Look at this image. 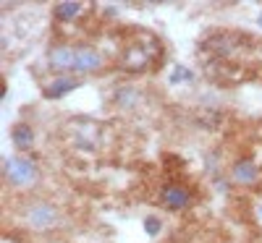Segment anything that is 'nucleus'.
<instances>
[{
    "label": "nucleus",
    "mask_w": 262,
    "mask_h": 243,
    "mask_svg": "<svg viewBox=\"0 0 262 243\" xmlns=\"http://www.w3.org/2000/svg\"><path fill=\"white\" fill-rule=\"evenodd\" d=\"M13 141L18 149H29L32 147V131L27 126H16L13 128Z\"/></svg>",
    "instance_id": "1a4fd4ad"
},
{
    "label": "nucleus",
    "mask_w": 262,
    "mask_h": 243,
    "mask_svg": "<svg viewBox=\"0 0 262 243\" xmlns=\"http://www.w3.org/2000/svg\"><path fill=\"white\" fill-rule=\"evenodd\" d=\"M76 86H79V81H74V79H58V81H53V84L45 86V94L48 97H60V94H66L69 89H76Z\"/></svg>",
    "instance_id": "6e6552de"
},
{
    "label": "nucleus",
    "mask_w": 262,
    "mask_h": 243,
    "mask_svg": "<svg viewBox=\"0 0 262 243\" xmlns=\"http://www.w3.org/2000/svg\"><path fill=\"white\" fill-rule=\"evenodd\" d=\"M79 11H81V3H60V6L55 8V16H58L60 21H69V18H74Z\"/></svg>",
    "instance_id": "9d476101"
},
{
    "label": "nucleus",
    "mask_w": 262,
    "mask_h": 243,
    "mask_svg": "<svg viewBox=\"0 0 262 243\" xmlns=\"http://www.w3.org/2000/svg\"><path fill=\"white\" fill-rule=\"evenodd\" d=\"M100 65H102V58H100L97 50H92V47H79V50H76V63H74V68H76L79 74L97 71Z\"/></svg>",
    "instance_id": "39448f33"
},
{
    "label": "nucleus",
    "mask_w": 262,
    "mask_h": 243,
    "mask_svg": "<svg viewBox=\"0 0 262 243\" xmlns=\"http://www.w3.org/2000/svg\"><path fill=\"white\" fill-rule=\"evenodd\" d=\"M74 63H76V50H71V47H55L50 53V65L58 71L74 68Z\"/></svg>",
    "instance_id": "423d86ee"
},
{
    "label": "nucleus",
    "mask_w": 262,
    "mask_h": 243,
    "mask_svg": "<svg viewBox=\"0 0 262 243\" xmlns=\"http://www.w3.org/2000/svg\"><path fill=\"white\" fill-rule=\"evenodd\" d=\"M6 178L13 186H29L37 178V167L27 157H11V160H6Z\"/></svg>",
    "instance_id": "f257e3e1"
},
{
    "label": "nucleus",
    "mask_w": 262,
    "mask_h": 243,
    "mask_svg": "<svg viewBox=\"0 0 262 243\" xmlns=\"http://www.w3.org/2000/svg\"><path fill=\"white\" fill-rule=\"evenodd\" d=\"M254 178H257V167H254V162L242 160V162H236V165H233V181H238V183H252Z\"/></svg>",
    "instance_id": "0eeeda50"
},
{
    "label": "nucleus",
    "mask_w": 262,
    "mask_h": 243,
    "mask_svg": "<svg viewBox=\"0 0 262 243\" xmlns=\"http://www.w3.org/2000/svg\"><path fill=\"white\" fill-rule=\"evenodd\" d=\"M58 220H60L58 209L45 202H37L27 209V223L34 228H53V225H58Z\"/></svg>",
    "instance_id": "f03ea898"
},
{
    "label": "nucleus",
    "mask_w": 262,
    "mask_h": 243,
    "mask_svg": "<svg viewBox=\"0 0 262 243\" xmlns=\"http://www.w3.org/2000/svg\"><path fill=\"white\" fill-rule=\"evenodd\" d=\"M144 228H147V233H158L160 230V223H158V220H147Z\"/></svg>",
    "instance_id": "9b49d317"
},
{
    "label": "nucleus",
    "mask_w": 262,
    "mask_h": 243,
    "mask_svg": "<svg viewBox=\"0 0 262 243\" xmlns=\"http://www.w3.org/2000/svg\"><path fill=\"white\" fill-rule=\"evenodd\" d=\"M163 202H165V207H170V209H184V207H189V202H191V191H189L186 186H179V183L165 186V188H163Z\"/></svg>",
    "instance_id": "20e7f679"
},
{
    "label": "nucleus",
    "mask_w": 262,
    "mask_h": 243,
    "mask_svg": "<svg viewBox=\"0 0 262 243\" xmlns=\"http://www.w3.org/2000/svg\"><path fill=\"white\" fill-rule=\"evenodd\" d=\"M184 79H189V74H186V68H176V74L170 76V81H184Z\"/></svg>",
    "instance_id": "f8f14e48"
},
{
    "label": "nucleus",
    "mask_w": 262,
    "mask_h": 243,
    "mask_svg": "<svg viewBox=\"0 0 262 243\" xmlns=\"http://www.w3.org/2000/svg\"><path fill=\"white\" fill-rule=\"evenodd\" d=\"M259 24H262V13H259Z\"/></svg>",
    "instance_id": "ddd939ff"
},
{
    "label": "nucleus",
    "mask_w": 262,
    "mask_h": 243,
    "mask_svg": "<svg viewBox=\"0 0 262 243\" xmlns=\"http://www.w3.org/2000/svg\"><path fill=\"white\" fill-rule=\"evenodd\" d=\"M149 65V50L144 47H126L121 55V68L131 74H142Z\"/></svg>",
    "instance_id": "7ed1b4c3"
}]
</instances>
